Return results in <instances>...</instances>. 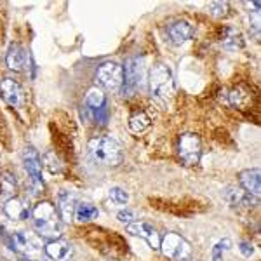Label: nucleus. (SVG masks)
<instances>
[{
    "label": "nucleus",
    "instance_id": "nucleus-6",
    "mask_svg": "<svg viewBox=\"0 0 261 261\" xmlns=\"http://www.w3.org/2000/svg\"><path fill=\"white\" fill-rule=\"evenodd\" d=\"M96 81L103 89L115 91L124 86V66L115 61H105L98 66Z\"/></svg>",
    "mask_w": 261,
    "mask_h": 261
},
{
    "label": "nucleus",
    "instance_id": "nucleus-2",
    "mask_svg": "<svg viewBox=\"0 0 261 261\" xmlns=\"http://www.w3.org/2000/svg\"><path fill=\"white\" fill-rule=\"evenodd\" d=\"M89 155L91 159L99 166H107V167H115L124 161V151L122 146L119 145V141H115L110 136H99V138H92L89 141Z\"/></svg>",
    "mask_w": 261,
    "mask_h": 261
},
{
    "label": "nucleus",
    "instance_id": "nucleus-27",
    "mask_svg": "<svg viewBox=\"0 0 261 261\" xmlns=\"http://www.w3.org/2000/svg\"><path fill=\"white\" fill-rule=\"evenodd\" d=\"M110 199L115 202V204L125 205V204H127V200H129V193L125 192L124 188L115 187V188H112V190H110Z\"/></svg>",
    "mask_w": 261,
    "mask_h": 261
},
{
    "label": "nucleus",
    "instance_id": "nucleus-9",
    "mask_svg": "<svg viewBox=\"0 0 261 261\" xmlns=\"http://www.w3.org/2000/svg\"><path fill=\"white\" fill-rule=\"evenodd\" d=\"M23 164H24V169H27L28 176H30V181L33 185V188L37 190H42L44 188V181H42V159L33 146H27L23 151Z\"/></svg>",
    "mask_w": 261,
    "mask_h": 261
},
{
    "label": "nucleus",
    "instance_id": "nucleus-5",
    "mask_svg": "<svg viewBox=\"0 0 261 261\" xmlns=\"http://www.w3.org/2000/svg\"><path fill=\"white\" fill-rule=\"evenodd\" d=\"M161 251L172 261H187L192 258V244L179 233H166L161 241Z\"/></svg>",
    "mask_w": 261,
    "mask_h": 261
},
{
    "label": "nucleus",
    "instance_id": "nucleus-19",
    "mask_svg": "<svg viewBox=\"0 0 261 261\" xmlns=\"http://www.w3.org/2000/svg\"><path fill=\"white\" fill-rule=\"evenodd\" d=\"M150 124H151V119L145 112H136L129 117V129H130V133H134V134L145 133V130L150 127Z\"/></svg>",
    "mask_w": 261,
    "mask_h": 261
},
{
    "label": "nucleus",
    "instance_id": "nucleus-12",
    "mask_svg": "<svg viewBox=\"0 0 261 261\" xmlns=\"http://www.w3.org/2000/svg\"><path fill=\"white\" fill-rule=\"evenodd\" d=\"M225 200L228 202L231 207L239 209V207H256L259 204L258 197L249 195L246 190H242L241 187H228L225 192Z\"/></svg>",
    "mask_w": 261,
    "mask_h": 261
},
{
    "label": "nucleus",
    "instance_id": "nucleus-10",
    "mask_svg": "<svg viewBox=\"0 0 261 261\" xmlns=\"http://www.w3.org/2000/svg\"><path fill=\"white\" fill-rule=\"evenodd\" d=\"M0 98L6 101L9 107H14V108H21L24 105V91L21 87V84L14 79H9L6 77L2 82H0Z\"/></svg>",
    "mask_w": 261,
    "mask_h": 261
},
{
    "label": "nucleus",
    "instance_id": "nucleus-30",
    "mask_svg": "<svg viewBox=\"0 0 261 261\" xmlns=\"http://www.w3.org/2000/svg\"><path fill=\"white\" fill-rule=\"evenodd\" d=\"M44 164H47V167L50 169V172H60L61 171V164H60V159L54 155V161L49 162V161H44Z\"/></svg>",
    "mask_w": 261,
    "mask_h": 261
},
{
    "label": "nucleus",
    "instance_id": "nucleus-1",
    "mask_svg": "<svg viewBox=\"0 0 261 261\" xmlns=\"http://www.w3.org/2000/svg\"><path fill=\"white\" fill-rule=\"evenodd\" d=\"M32 221L35 230L39 231V235L50 241H56L61 237L63 233V221L58 213V207L50 202L44 200L39 202L35 207L32 209Z\"/></svg>",
    "mask_w": 261,
    "mask_h": 261
},
{
    "label": "nucleus",
    "instance_id": "nucleus-17",
    "mask_svg": "<svg viewBox=\"0 0 261 261\" xmlns=\"http://www.w3.org/2000/svg\"><path fill=\"white\" fill-rule=\"evenodd\" d=\"M259 176H261L259 169H246L239 174V183H241L242 190H246L252 197H258V199H259V192H261Z\"/></svg>",
    "mask_w": 261,
    "mask_h": 261
},
{
    "label": "nucleus",
    "instance_id": "nucleus-14",
    "mask_svg": "<svg viewBox=\"0 0 261 261\" xmlns=\"http://www.w3.org/2000/svg\"><path fill=\"white\" fill-rule=\"evenodd\" d=\"M44 252L53 261H68L73 254V247H71L70 242L63 241V239H56V241H49L45 244Z\"/></svg>",
    "mask_w": 261,
    "mask_h": 261
},
{
    "label": "nucleus",
    "instance_id": "nucleus-31",
    "mask_svg": "<svg viewBox=\"0 0 261 261\" xmlns=\"http://www.w3.org/2000/svg\"><path fill=\"white\" fill-rule=\"evenodd\" d=\"M21 261H32V259H21Z\"/></svg>",
    "mask_w": 261,
    "mask_h": 261
},
{
    "label": "nucleus",
    "instance_id": "nucleus-18",
    "mask_svg": "<svg viewBox=\"0 0 261 261\" xmlns=\"http://www.w3.org/2000/svg\"><path fill=\"white\" fill-rule=\"evenodd\" d=\"M27 50L21 47L19 44H11L9 49L6 53V65L7 68L12 71H23L24 66H27Z\"/></svg>",
    "mask_w": 261,
    "mask_h": 261
},
{
    "label": "nucleus",
    "instance_id": "nucleus-7",
    "mask_svg": "<svg viewBox=\"0 0 261 261\" xmlns=\"http://www.w3.org/2000/svg\"><path fill=\"white\" fill-rule=\"evenodd\" d=\"M178 153L179 159L185 166L192 167L197 166L200 162L202 157V143L200 138L193 133H185L179 138V145H178Z\"/></svg>",
    "mask_w": 261,
    "mask_h": 261
},
{
    "label": "nucleus",
    "instance_id": "nucleus-26",
    "mask_svg": "<svg viewBox=\"0 0 261 261\" xmlns=\"http://www.w3.org/2000/svg\"><path fill=\"white\" fill-rule=\"evenodd\" d=\"M209 11L214 18H226L230 14V4L228 2H211L209 4Z\"/></svg>",
    "mask_w": 261,
    "mask_h": 261
},
{
    "label": "nucleus",
    "instance_id": "nucleus-15",
    "mask_svg": "<svg viewBox=\"0 0 261 261\" xmlns=\"http://www.w3.org/2000/svg\"><path fill=\"white\" fill-rule=\"evenodd\" d=\"M77 197H75L73 192L63 190L60 195H58V213H60V218L63 223H70L75 216V209H77Z\"/></svg>",
    "mask_w": 261,
    "mask_h": 261
},
{
    "label": "nucleus",
    "instance_id": "nucleus-3",
    "mask_svg": "<svg viewBox=\"0 0 261 261\" xmlns=\"http://www.w3.org/2000/svg\"><path fill=\"white\" fill-rule=\"evenodd\" d=\"M150 92L151 98L159 101H167L174 92V79H172V71L166 65L159 63L150 71Z\"/></svg>",
    "mask_w": 261,
    "mask_h": 261
},
{
    "label": "nucleus",
    "instance_id": "nucleus-29",
    "mask_svg": "<svg viewBox=\"0 0 261 261\" xmlns=\"http://www.w3.org/2000/svg\"><path fill=\"white\" fill-rule=\"evenodd\" d=\"M239 251H241L242 256H246V258H249V256H252V252H254V249H252V244H249V242H241Z\"/></svg>",
    "mask_w": 261,
    "mask_h": 261
},
{
    "label": "nucleus",
    "instance_id": "nucleus-20",
    "mask_svg": "<svg viewBox=\"0 0 261 261\" xmlns=\"http://www.w3.org/2000/svg\"><path fill=\"white\" fill-rule=\"evenodd\" d=\"M221 44H223V47L228 50H237L244 45V39L241 33L235 32L233 28H226L221 37Z\"/></svg>",
    "mask_w": 261,
    "mask_h": 261
},
{
    "label": "nucleus",
    "instance_id": "nucleus-16",
    "mask_svg": "<svg viewBox=\"0 0 261 261\" xmlns=\"http://www.w3.org/2000/svg\"><path fill=\"white\" fill-rule=\"evenodd\" d=\"M4 213L12 221H23L32 214V209L27 200L19 199V197H11L4 205Z\"/></svg>",
    "mask_w": 261,
    "mask_h": 261
},
{
    "label": "nucleus",
    "instance_id": "nucleus-11",
    "mask_svg": "<svg viewBox=\"0 0 261 261\" xmlns=\"http://www.w3.org/2000/svg\"><path fill=\"white\" fill-rule=\"evenodd\" d=\"M127 231L134 237H141L150 244L151 249H161V235L146 221H133L127 225Z\"/></svg>",
    "mask_w": 261,
    "mask_h": 261
},
{
    "label": "nucleus",
    "instance_id": "nucleus-21",
    "mask_svg": "<svg viewBox=\"0 0 261 261\" xmlns=\"http://www.w3.org/2000/svg\"><path fill=\"white\" fill-rule=\"evenodd\" d=\"M107 107V98H105L103 91L101 89H91L87 92L86 96V108L87 112H94V110H99V108Z\"/></svg>",
    "mask_w": 261,
    "mask_h": 261
},
{
    "label": "nucleus",
    "instance_id": "nucleus-4",
    "mask_svg": "<svg viewBox=\"0 0 261 261\" xmlns=\"http://www.w3.org/2000/svg\"><path fill=\"white\" fill-rule=\"evenodd\" d=\"M6 242L14 252L27 256V259H37L42 252V244L39 239L27 231H12V233L6 235Z\"/></svg>",
    "mask_w": 261,
    "mask_h": 261
},
{
    "label": "nucleus",
    "instance_id": "nucleus-8",
    "mask_svg": "<svg viewBox=\"0 0 261 261\" xmlns=\"http://www.w3.org/2000/svg\"><path fill=\"white\" fill-rule=\"evenodd\" d=\"M145 81V63L143 58H130L124 66V92L130 96L141 87Z\"/></svg>",
    "mask_w": 261,
    "mask_h": 261
},
{
    "label": "nucleus",
    "instance_id": "nucleus-22",
    "mask_svg": "<svg viewBox=\"0 0 261 261\" xmlns=\"http://www.w3.org/2000/svg\"><path fill=\"white\" fill-rule=\"evenodd\" d=\"M96 216H98V209L92 204H89V202H81V204H77V209H75V218H77V221L87 223V221L94 220Z\"/></svg>",
    "mask_w": 261,
    "mask_h": 261
},
{
    "label": "nucleus",
    "instance_id": "nucleus-23",
    "mask_svg": "<svg viewBox=\"0 0 261 261\" xmlns=\"http://www.w3.org/2000/svg\"><path fill=\"white\" fill-rule=\"evenodd\" d=\"M0 190L6 195H16V190H18V185H16L14 176L9 174V172H4L2 178H0Z\"/></svg>",
    "mask_w": 261,
    "mask_h": 261
},
{
    "label": "nucleus",
    "instance_id": "nucleus-13",
    "mask_svg": "<svg viewBox=\"0 0 261 261\" xmlns=\"http://www.w3.org/2000/svg\"><path fill=\"white\" fill-rule=\"evenodd\" d=\"M167 35H169L171 44L174 45H183L193 37V27L188 21H174L167 27Z\"/></svg>",
    "mask_w": 261,
    "mask_h": 261
},
{
    "label": "nucleus",
    "instance_id": "nucleus-25",
    "mask_svg": "<svg viewBox=\"0 0 261 261\" xmlns=\"http://www.w3.org/2000/svg\"><path fill=\"white\" fill-rule=\"evenodd\" d=\"M230 98V105H233V107L237 108H242L247 105V101H249V94L247 92H244L242 89H233L228 94Z\"/></svg>",
    "mask_w": 261,
    "mask_h": 261
},
{
    "label": "nucleus",
    "instance_id": "nucleus-28",
    "mask_svg": "<svg viewBox=\"0 0 261 261\" xmlns=\"http://www.w3.org/2000/svg\"><path fill=\"white\" fill-rule=\"evenodd\" d=\"M117 218H119V221L125 223V225H129V223H133V220H134V214L125 209V211H120L119 214H117Z\"/></svg>",
    "mask_w": 261,
    "mask_h": 261
},
{
    "label": "nucleus",
    "instance_id": "nucleus-24",
    "mask_svg": "<svg viewBox=\"0 0 261 261\" xmlns=\"http://www.w3.org/2000/svg\"><path fill=\"white\" fill-rule=\"evenodd\" d=\"M230 247H231L230 239H223V241L218 242L216 246L213 247V251H211L213 261H223V258H225V252L228 251Z\"/></svg>",
    "mask_w": 261,
    "mask_h": 261
}]
</instances>
